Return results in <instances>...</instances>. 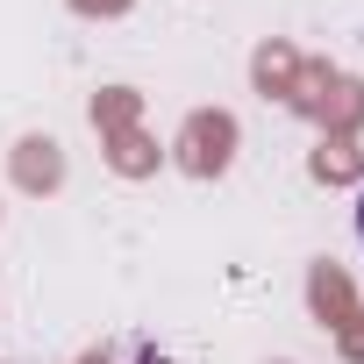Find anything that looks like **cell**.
I'll use <instances>...</instances> for the list:
<instances>
[{"label": "cell", "mask_w": 364, "mask_h": 364, "mask_svg": "<svg viewBox=\"0 0 364 364\" xmlns=\"http://www.w3.org/2000/svg\"><path fill=\"white\" fill-rule=\"evenodd\" d=\"M357 236H364V200H357Z\"/></svg>", "instance_id": "cell-1"}]
</instances>
